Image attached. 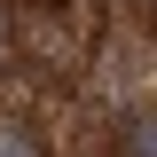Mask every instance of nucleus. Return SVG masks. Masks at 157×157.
I'll return each mask as SVG.
<instances>
[{
	"instance_id": "7ed1b4c3",
	"label": "nucleus",
	"mask_w": 157,
	"mask_h": 157,
	"mask_svg": "<svg viewBox=\"0 0 157 157\" xmlns=\"http://www.w3.org/2000/svg\"><path fill=\"white\" fill-rule=\"evenodd\" d=\"M0 157H47V141H39L24 118H0Z\"/></svg>"
},
{
	"instance_id": "20e7f679",
	"label": "nucleus",
	"mask_w": 157,
	"mask_h": 157,
	"mask_svg": "<svg viewBox=\"0 0 157 157\" xmlns=\"http://www.w3.org/2000/svg\"><path fill=\"white\" fill-rule=\"evenodd\" d=\"M0 55H16V8H0Z\"/></svg>"
},
{
	"instance_id": "f03ea898",
	"label": "nucleus",
	"mask_w": 157,
	"mask_h": 157,
	"mask_svg": "<svg viewBox=\"0 0 157 157\" xmlns=\"http://www.w3.org/2000/svg\"><path fill=\"white\" fill-rule=\"evenodd\" d=\"M118 157H157V110H141V118L118 126Z\"/></svg>"
},
{
	"instance_id": "f257e3e1",
	"label": "nucleus",
	"mask_w": 157,
	"mask_h": 157,
	"mask_svg": "<svg viewBox=\"0 0 157 157\" xmlns=\"http://www.w3.org/2000/svg\"><path fill=\"white\" fill-rule=\"evenodd\" d=\"M86 39H94V8H86V0H78V8H63V0H24L16 8V55L32 63L39 78L78 71Z\"/></svg>"
}]
</instances>
